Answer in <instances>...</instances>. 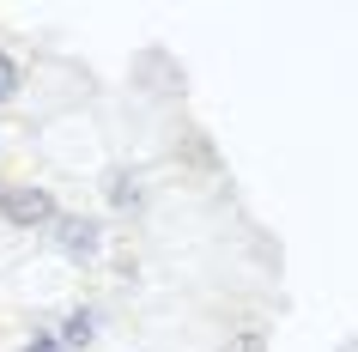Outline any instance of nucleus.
Instances as JSON below:
<instances>
[{"label": "nucleus", "mask_w": 358, "mask_h": 352, "mask_svg": "<svg viewBox=\"0 0 358 352\" xmlns=\"http://www.w3.org/2000/svg\"><path fill=\"white\" fill-rule=\"evenodd\" d=\"M0 219L24 225V231H49V225L61 219V206H55V195L37 188V183H6L0 188Z\"/></svg>", "instance_id": "1"}, {"label": "nucleus", "mask_w": 358, "mask_h": 352, "mask_svg": "<svg viewBox=\"0 0 358 352\" xmlns=\"http://www.w3.org/2000/svg\"><path fill=\"white\" fill-rule=\"evenodd\" d=\"M49 231H55L61 255H73V261H92L97 249H103V231H97L92 219H73V213H61V219L49 225Z\"/></svg>", "instance_id": "2"}, {"label": "nucleus", "mask_w": 358, "mask_h": 352, "mask_svg": "<svg viewBox=\"0 0 358 352\" xmlns=\"http://www.w3.org/2000/svg\"><path fill=\"white\" fill-rule=\"evenodd\" d=\"M61 340H67V352H85L92 346V334H97V316L92 310H73V316H61Z\"/></svg>", "instance_id": "3"}, {"label": "nucleus", "mask_w": 358, "mask_h": 352, "mask_svg": "<svg viewBox=\"0 0 358 352\" xmlns=\"http://www.w3.org/2000/svg\"><path fill=\"white\" fill-rule=\"evenodd\" d=\"M13 92H19V61L0 49V104H13Z\"/></svg>", "instance_id": "4"}, {"label": "nucleus", "mask_w": 358, "mask_h": 352, "mask_svg": "<svg viewBox=\"0 0 358 352\" xmlns=\"http://www.w3.org/2000/svg\"><path fill=\"white\" fill-rule=\"evenodd\" d=\"M24 352H67V340H61L55 328H37L31 340H24Z\"/></svg>", "instance_id": "5"}]
</instances>
